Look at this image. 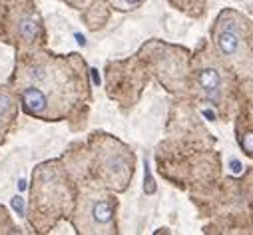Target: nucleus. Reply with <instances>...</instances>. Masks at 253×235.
<instances>
[{"label":"nucleus","instance_id":"nucleus-3","mask_svg":"<svg viewBox=\"0 0 253 235\" xmlns=\"http://www.w3.org/2000/svg\"><path fill=\"white\" fill-rule=\"evenodd\" d=\"M192 86L200 100L215 108L223 120H231L239 108L237 102V78L223 66L208 42L192 58Z\"/></svg>","mask_w":253,"mask_h":235},{"label":"nucleus","instance_id":"nucleus-7","mask_svg":"<svg viewBox=\"0 0 253 235\" xmlns=\"http://www.w3.org/2000/svg\"><path fill=\"white\" fill-rule=\"evenodd\" d=\"M14 28H16L18 40H20L22 44H26V46L38 42L40 36H42V32H44V30H42V20H40V16L36 14V10H32V8H22V10H18Z\"/></svg>","mask_w":253,"mask_h":235},{"label":"nucleus","instance_id":"nucleus-1","mask_svg":"<svg viewBox=\"0 0 253 235\" xmlns=\"http://www.w3.org/2000/svg\"><path fill=\"white\" fill-rule=\"evenodd\" d=\"M14 82L22 110L40 120H64L88 100V78L80 56L40 54L18 66Z\"/></svg>","mask_w":253,"mask_h":235},{"label":"nucleus","instance_id":"nucleus-9","mask_svg":"<svg viewBox=\"0 0 253 235\" xmlns=\"http://www.w3.org/2000/svg\"><path fill=\"white\" fill-rule=\"evenodd\" d=\"M168 2L173 8H177L179 12H185L187 16H192V18L204 16L206 6H208V0H168Z\"/></svg>","mask_w":253,"mask_h":235},{"label":"nucleus","instance_id":"nucleus-10","mask_svg":"<svg viewBox=\"0 0 253 235\" xmlns=\"http://www.w3.org/2000/svg\"><path fill=\"white\" fill-rule=\"evenodd\" d=\"M146 0H110V4L116 8V10H122V12H132L136 8H140Z\"/></svg>","mask_w":253,"mask_h":235},{"label":"nucleus","instance_id":"nucleus-4","mask_svg":"<svg viewBox=\"0 0 253 235\" xmlns=\"http://www.w3.org/2000/svg\"><path fill=\"white\" fill-rule=\"evenodd\" d=\"M187 54L189 52L179 46H168L164 42L152 40L144 44L140 56L152 62L154 74L164 84V88L177 94L183 92V86L187 84Z\"/></svg>","mask_w":253,"mask_h":235},{"label":"nucleus","instance_id":"nucleus-2","mask_svg":"<svg viewBox=\"0 0 253 235\" xmlns=\"http://www.w3.org/2000/svg\"><path fill=\"white\" fill-rule=\"evenodd\" d=\"M211 48L223 66L243 86L253 84V20L233 8H223L210 32Z\"/></svg>","mask_w":253,"mask_h":235},{"label":"nucleus","instance_id":"nucleus-6","mask_svg":"<svg viewBox=\"0 0 253 235\" xmlns=\"http://www.w3.org/2000/svg\"><path fill=\"white\" fill-rule=\"evenodd\" d=\"M98 171L108 188L124 192L130 186L134 173V154L128 146L116 142L114 138H106L98 156Z\"/></svg>","mask_w":253,"mask_h":235},{"label":"nucleus","instance_id":"nucleus-5","mask_svg":"<svg viewBox=\"0 0 253 235\" xmlns=\"http://www.w3.org/2000/svg\"><path fill=\"white\" fill-rule=\"evenodd\" d=\"M118 199L106 192L86 194L76 209L74 223L82 233H116Z\"/></svg>","mask_w":253,"mask_h":235},{"label":"nucleus","instance_id":"nucleus-8","mask_svg":"<svg viewBox=\"0 0 253 235\" xmlns=\"http://www.w3.org/2000/svg\"><path fill=\"white\" fill-rule=\"evenodd\" d=\"M235 140L239 150L253 159V114L251 112H237L235 116Z\"/></svg>","mask_w":253,"mask_h":235}]
</instances>
